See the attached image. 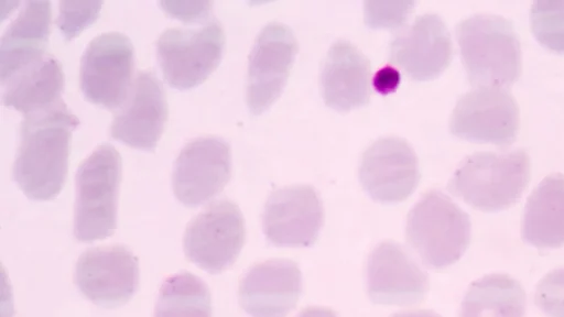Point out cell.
I'll list each match as a JSON object with an SVG mask.
<instances>
[{
    "instance_id": "cell-4",
    "label": "cell",
    "mask_w": 564,
    "mask_h": 317,
    "mask_svg": "<svg viewBox=\"0 0 564 317\" xmlns=\"http://www.w3.org/2000/svg\"><path fill=\"white\" fill-rule=\"evenodd\" d=\"M470 236L469 216L440 190L424 194L408 216L406 241L432 269L457 262L467 250Z\"/></svg>"
},
{
    "instance_id": "cell-13",
    "label": "cell",
    "mask_w": 564,
    "mask_h": 317,
    "mask_svg": "<svg viewBox=\"0 0 564 317\" xmlns=\"http://www.w3.org/2000/svg\"><path fill=\"white\" fill-rule=\"evenodd\" d=\"M359 181L377 201L397 204L406 199L420 181L414 150L401 138L378 139L361 155Z\"/></svg>"
},
{
    "instance_id": "cell-3",
    "label": "cell",
    "mask_w": 564,
    "mask_h": 317,
    "mask_svg": "<svg viewBox=\"0 0 564 317\" xmlns=\"http://www.w3.org/2000/svg\"><path fill=\"white\" fill-rule=\"evenodd\" d=\"M530 181V157L522 149L476 152L457 167L448 189L486 212L514 205Z\"/></svg>"
},
{
    "instance_id": "cell-15",
    "label": "cell",
    "mask_w": 564,
    "mask_h": 317,
    "mask_svg": "<svg viewBox=\"0 0 564 317\" xmlns=\"http://www.w3.org/2000/svg\"><path fill=\"white\" fill-rule=\"evenodd\" d=\"M451 34L444 21L426 13L399 32L389 45V59L415 80H431L449 65Z\"/></svg>"
},
{
    "instance_id": "cell-9",
    "label": "cell",
    "mask_w": 564,
    "mask_h": 317,
    "mask_svg": "<svg viewBox=\"0 0 564 317\" xmlns=\"http://www.w3.org/2000/svg\"><path fill=\"white\" fill-rule=\"evenodd\" d=\"M449 130L464 140L509 145L519 130L518 103L502 87H477L458 99L449 120Z\"/></svg>"
},
{
    "instance_id": "cell-10",
    "label": "cell",
    "mask_w": 564,
    "mask_h": 317,
    "mask_svg": "<svg viewBox=\"0 0 564 317\" xmlns=\"http://www.w3.org/2000/svg\"><path fill=\"white\" fill-rule=\"evenodd\" d=\"M139 262L120 244L91 248L78 258L74 282L90 302L106 308L129 302L139 286Z\"/></svg>"
},
{
    "instance_id": "cell-28",
    "label": "cell",
    "mask_w": 564,
    "mask_h": 317,
    "mask_svg": "<svg viewBox=\"0 0 564 317\" xmlns=\"http://www.w3.org/2000/svg\"><path fill=\"white\" fill-rule=\"evenodd\" d=\"M412 6V2H366V22L371 28H397L406 20Z\"/></svg>"
},
{
    "instance_id": "cell-17",
    "label": "cell",
    "mask_w": 564,
    "mask_h": 317,
    "mask_svg": "<svg viewBox=\"0 0 564 317\" xmlns=\"http://www.w3.org/2000/svg\"><path fill=\"white\" fill-rule=\"evenodd\" d=\"M367 288L377 304L410 305L425 297L429 278L400 244L386 241L368 258Z\"/></svg>"
},
{
    "instance_id": "cell-22",
    "label": "cell",
    "mask_w": 564,
    "mask_h": 317,
    "mask_svg": "<svg viewBox=\"0 0 564 317\" xmlns=\"http://www.w3.org/2000/svg\"><path fill=\"white\" fill-rule=\"evenodd\" d=\"M525 308L520 282L507 273H490L469 285L459 317H524Z\"/></svg>"
},
{
    "instance_id": "cell-30",
    "label": "cell",
    "mask_w": 564,
    "mask_h": 317,
    "mask_svg": "<svg viewBox=\"0 0 564 317\" xmlns=\"http://www.w3.org/2000/svg\"><path fill=\"white\" fill-rule=\"evenodd\" d=\"M399 73L391 67H386L377 73L373 84L377 90L382 94H387L394 90L399 85Z\"/></svg>"
},
{
    "instance_id": "cell-20",
    "label": "cell",
    "mask_w": 564,
    "mask_h": 317,
    "mask_svg": "<svg viewBox=\"0 0 564 317\" xmlns=\"http://www.w3.org/2000/svg\"><path fill=\"white\" fill-rule=\"evenodd\" d=\"M51 24V3L28 1L4 32L0 43V78L3 84L45 57Z\"/></svg>"
},
{
    "instance_id": "cell-8",
    "label": "cell",
    "mask_w": 564,
    "mask_h": 317,
    "mask_svg": "<svg viewBox=\"0 0 564 317\" xmlns=\"http://www.w3.org/2000/svg\"><path fill=\"white\" fill-rule=\"evenodd\" d=\"M133 46L119 32L95 37L86 47L80 62V88L94 105L113 109L130 94L133 69Z\"/></svg>"
},
{
    "instance_id": "cell-1",
    "label": "cell",
    "mask_w": 564,
    "mask_h": 317,
    "mask_svg": "<svg viewBox=\"0 0 564 317\" xmlns=\"http://www.w3.org/2000/svg\"><path fill=\"white\" fill-rule=\"evenodd\" d=\"M78 124L61 100L25 116L12 176L26 197L50 200L59 194L67 175L70 135Z\"/></svg>"
},
{
    "instance_id": "cell-2",
    "label": "cell",
    "mask_w": 564,
    "mask_h": 317,
    "mask_svg": "<svg viewBox=\"0 0 564 317\" xmlns=\"http://www.w3.org/2000/svg\"><path fill=\"white\" fill-rule=\"evenodd\" d=\"M456 37L471 85L510 86L520 77V41L509 20L490 14L471 15L457 24Z\"/></svg>"
},
{
    "instance_id": "cell-27",
    "label": "cell",
    "mask_w": 564,
    "mask_h": 317,
    "mask_svg": "<svg viewBox=\"0 0 564 317\" xmlns=\"http://www.w3.org/2000/svg\"><path fill=\"white\" fill-rule=\"evenodd\" d=\"M534 303L549 317H564V267L552 270L540 280Z\"/></svg>"
},
{
    "instance_id": "cell-19",
    "label": "cell",
    "mask_w": 564,
    "mask_h": 317,
    "mask_svg": "<svg viewBox=\"0 0 564 317\" xmlns=\"http://www.w3.org/2000/svg\"><path fill=\"white\" fill-rule=\"evenodd\" d=\"M371 67L368 58L350 42L336 41L327 52L321 72L325 103L348 111L368 103Z\"/></svg>"
},
{
    "instance_id": "cell-7",
    "label": "cell",
    "mask_w": 564,
    "mask_h": 317,
    "mask_svg": "<svg viewBox=\"0 0 564 317\" xmlns=\"http://www.w3.org/2000/svg\"><path fill=\"white\" fill-rule=\"evenodd\" d=\"M245 237V220L239 207L228 199L217 200L187 225L184 252L197 266L216 274L236 261Z\"/></svg>"
},
{
    "instance_id": "cell-11",
    "label": "cell",
    "mask_w": 564,
    "mask_h": 317,
    "mask_svg": "<svg viewBox=\"0 0 564 317\" xmlns=\"http://www.w3.org/2000/svg\"><path fill=\"white\" fill-rule=\"evenodd\" d=\"M297 52L292 30L271 22L258 34L249 56L247 105L252 114L264 112L280 96Z\"/></svg>"
},
{
    "instance_id": "cell-31",
    "label": "cell",
    "mask_w": 564,
    "mask_h": 317,
    "mask_svg": "<svg viewBox=\"0 0 564 317\" xmlns=\"http://www.w3.org/2000/svg\"><path fill=\"white\" fill-rule=\"evenodd\" d=\"M297 317H337L336 313L325 307H307Z\"/></svg>"
},
{
    "instance_id": "cell-5",
    "label": "cell",
    "mask_w": 564,
    "mask_h": 317,
    "mask_svg": "<svg viewBox=\"0 0 564 317\" xmlns=\"http://www.w3.org/2000/svg\"><path fill=\"white\" fill-rule=\"evenodd\" d=\"M121 156L110 144L98 146L76 173L74 234L82 242L105 239L117 225Z\"/></svg>"
},
{
    "instance_id": "cell-21",
    "label": "cell",
    "mask_w": 564,
    "mask_h": 317,
    "mask_svg": "<svg viewBox=\"0 0 564 317\" xmlns=\"http://www.w3.org/2000/svg\"><path fill=\"white\" fill-rule=\"evenodd\" d=\"M522 239L540 249H555L564 244V175L551 174L528 197Z\"/></svg>"
},
{
    "instance_id": "cell-24",
    "label": "cell",
    "mask_w": 564,
    "mask_h": 317,
    "mask_svg": "<svg viewBox=\"0 0 564 317\" xmlns=\"http://www.w3.org/2000/svg\"><path fill=\"white\" fill-rule=\"evenodd\" d=\"M154 317H212L209 288L189 272L167 278L161 286Z\"/></svg>"
},
{
    "instance_id": "cell-29",
    "label": "cell",
    "mask_w": 564,
    "mask_h": 317,
    "mask_svg": "<svg viewBox=\"0 0 564 317\" xmlns=\"http://www.w3.org/2000/svg\"><path fill=\"white\" fill-rule=\"evenodd\" d=\"M160 6L171 17L184 22L206 18L212 9L210 1H161Z\"/></svg>"
},
{
    "instance_id": "cell-18",
    "label": "cell",
    "mask_w": 564,
    "mask_h": 317,
    "mask_svg": "<svg viewBox=\"0 0 564 317\" xmlns=\"http://www.w3.org/2000/svg\"><path fill=\"white\" fill-rule=\"evenodd\" d=\"M302 293V273L291 260L273 259L252 266L239 285V302L252 317H286Z\"/></svg>"
},
{
    "instance_id": "cell-16",
    "label": "cell",
    "mask_w": 564,
    "mask_h": 317,
    "mask_svg": "<svg viewBox=\"0 0 564 317\" xmlns=\"http://www.w3.org/2000/svg\"><path fill=\"white\" fill-rule=\"evenodd\" d=\"M167 119V102L161 81L148 70L140 72L124 106L115 116L111 136L131 147L153 151Z\"/></svg>"
},
{
    "instance_id": "cell-23",
    "label": "cell",
    "mask_w": 564,
    "mask_h": 317,
    "mask_svg": "<svg viewBox=\"0 0 564 317\" xmlns=\"http://www.w3.org/2000/svg\"><path fill=\"white\" fill-rule=\"evenodd\" d=\"M7 84L3 103L26 116L59 101L64 74L55 58L45 56Z\"/></svg>"
},
{
    "instance_id": "cell-32",
    "label": "cell",
    "mask_w": 564,
    "mask_h": 317,
    "mask_svg": "<svg viewBox=\"0 0 564 317\" xmlns=\"http://www.w3.org/2000/svg\"><path fill=\"white\" fill-rule=\"evenodd\" d=\"M391 317H441L432 310L419 309L397 313Z\"/></svg>"
},
{
    "instance_id": "cell-12",
    "label": "cell",
    "mask_w": 564,
    "mask_h": 317,
    "mask_svg": "<svg viewBox=\"0 0 564 317\" xmlns=\"http://www.w3.org/2000/svg\"><path fill=\"white\" fill-rule=\"evenodd\" d=\"M230 173V146L224 139H195L181 150L174 163V195L184 206L197 207L224 189Z\"/></svg>"
},
{
    "instance_id": "cell-25",
    "label": "cell",
    "mask_w": 564,
    "mask_h": 317,
    "mask_svg": "<svg viewBox=\"0 0 564 317\" xmlns=\"http://www.w3.org/2000/svg\"><path fill=\"white\" fill-rule=\"evenodd\" d=\"M531 30L546 48L564 54V1H535L530 11Z\"/></svg>"
},
{
    "instance_id": "cell-6",
    "label": "cell",
    "mask_w": 564,
    "mask_h": 317,
    "mask_svg": "<svg viewBox=\"0 0 564 317\" xmlns=\"http://www.w3.org/2000/svg\"><path fill=\"white\" fill-rule=\"evenodd\" d=\"M225 33L213 19L198 29H169L156 42L158 59L166 83L185 90L200 85L217 68Z\"/></svg>"
},
{
    "instance_id": "cell-26",
    "label": "cell",
    "mask_w": 564,
    "mask_h": 317,
    "mask_svg": "<svg viewBox=\"0 0 564 317\" xmlns=\"http://www.w3.org/2000/svg\"><path fill=\"white\" fill-rule=\"evenodd\" d=\"M102 1H61L57 26L66 40L77 36L99 15Z\"/></svg>"
},
{
    "instance_id": "cell-14",
    "label": "cell",
    "mask_w": 564,
    "mask_h": 317,
    "mask_svg": "<svg viewBox=\"0 0 564 317\" xmlns=\"http://www.w3.org/2000/svg\"><path fill=\"white\" fill-rule=\"evenodd\" d=\"M324 211L317 192L296 185L271 193L262 214L265 238L276 247H310L318 238Z\"/></svg>"
}]
</instances>
